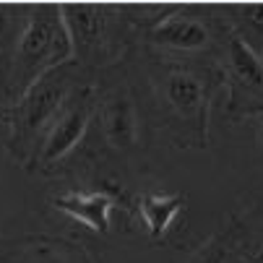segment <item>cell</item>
Segmentation results:
<instances>
[{"label":"cell","mask_w":263,"mask_h":263,"mask_svg":"<svg viewBox=\"0 0 263 263\" xmlns=\"http://www.w3.org/2000/svg\"><path fill=\"white\" fill-rule=\"evenodd\" d=\"M146 81L157 125L182 148H206L211 104L221 91L216 58L154 55Z\"/></svg>","instance_id":"obj_1"},{"label":"cell","mask_w":263,"mask_h":263,"mask_svg":"<svg viewBox=\"0 0 263 263\" xmlns=\"http://www.w3.org/2000/svg\"><path fill=\"white\" fill-rule=\"evenodd\" d=\"M240 227H242V216L235 214L230 216V221L191 258V263H230V255H232V245L240 235Z\"/></svg>","instance_id":"obj_13"},{"label":"cell","mask_w":263,"mask_h":263,"mask_svg":"<svg viewBox=\"0 0 263 263\" xmlns=\"http://www.w3.org/2000/svg\"><path fill=\"white\" fill-rule=\"evenodd\" d=\"M6 112H8V107H6L3 97H0V123H6Z\"/></svg>","instance_id":"obj_15"},{"label":"cell","mask_w":263,"mask_h":263,"mask_svg":"<svg viewBox=\"0 0 263 263\" xmlns=\"http://www.w3.org/2000/svg\"><path fill=\"white\" fill-rule=\"evenodd\" d=\"M182 206H185V198L180 193H146L133 201V211L152 240H162L172 230Z\"/></svg>","instance_id":"obj_10"},{"label":"cell","mask_w":263,"mask_h":263,"mask_svg":"<svg viewBox=\"0 0 263 263\" xmlns=\"http://www.w3.org/2000/svg\"><path fill=\"white\" fill-rule=\"evenodd\" d=\"M99 143L115 154H130L141 146V112L133 86L115 84L104 91L97 86L94 123Z\"/></svg>","instance_id":"obj_8"},{"label":"cell","mask_w":263,"mask_h":263,"mask_svg":"<svg viewBox=\"0 0 263 263\" xmlns=\"http://www.w3.org/2000/svg\"><path fill=\"white\" fill-rule=\"evenodd\" d=\"M52 206L65 216L76 219L79 224H84V227H89L91 232L107 235L112 224V211L133 209V201H128L125 191L115 180H102L89 191H65L55 196Z\"/></svg>","instance_id":"obj_9"},{"label":"cell","mask_w":263,"mask_h":263,"mask_svg":"<svg viewBox=\"0 0 263 263\" xmlns=\"http://www.w3.org/2000/svg\"><path fill=\"white\" fill-rule=\"evenodd\" d=\"M216 63L221 68V89L227 91V115L232 120L263 115V60L230 34Z\"/></svg>","instance_id":"obj_6"},{"label":"cell","mask_w":263,"mask_h":263,"mask_svg":"<svg viewBox=\"0 0 263 263\" xmlns=\"http://www.w3.org/2000/svg\"><path fill=\"white\" fill-rule=\"evenodd\" d=\"M63 24L70 40L73 63L81 70L94 73L115 63L118 55L125 50L130 29L118 6L107 3H60Z\"/></svg>","instance_id":"obj_4"},{"label":"cell","mask_w":263,"mask_h":263,"mask_svg":"<svg viewBox=\"0 0 263 263\" xmlns=\"http://www.w3.org/2000/svg\"><path fill=\"white\" fill-rule=\"evenodd\" d=\"M91 73L81 70L76 63H65L47 76H42L34 86L26 89V94L13 102L6 112L8 123V152L16 162H21L26 170L31 167L36 148L42 146L47 130L58 120L63 107Z\"/></svg>","instance_id":"obj_2"},{"label":"cell","mask_w":263,"mask_h":263,"mask_svg":"<svg viewBox=\"0 0 263 263\" xmlns=\"http://www.w3.org/2000/svg\"><path fill=\"white\" fill-rule=\"evenodd\" d=\"M94 109H97V84L91 79H86L73 91V97L63 107L58 120L47 130V136H45L42 146L36 148V157H34L29 170L50 172L55 164L68 159L86 141L91 123H94Z\"/></svg>","instance_id":"obj_7"},{"label":"cell","mask_w":263,"mask_h":263,"mask_svg":"<svg viewBox=\"0 0 263 263\" xmlns=\"http://www.w3.org/2000/svg\"><path fill=\"white\" fill-rule=\"evenodd\" d=\"M29 6H18V3H0V97H3V86L11 70V60L16 55L18 40L26 29L29 21Z\"/></svg>","instance_id":"obj_12"},{"label":"cell","mask_w":263,"mask_h":263,"mask_svg":"<svg viewBox=\"0 0 263 263\" xmlns=\"http://www.w3.org/2000/svg\"><path fill=\"white\" fill-rule=\"evenodd\" d=\"M230 263H263V227H253L245 216L240 235L232 245Z\"/></svg>","instance_id":"obj_14"},{"label":"cell","mask_w":263,"mask_h":263,"mask_svg":"<svg viewBox=\"0 0 263 263\" xmlns=\"http://www.w3.org/2000/svg\"><path fill=\"white\" fill-rule=\"evenodd\" d=\"M227 26L224 18H209L203 8L198 6H180L157 21L152 29L141 34V40L159 50L162 55H203L211 52V58L219 55V50L227 42Z\"/></svg>","instance_id":"obj_5"},{"label":"cell","mask_w":263,"mask_h":263,"mask_svg":"<svg viewBox=\"0 0 263 263\" xmlns=\"http://www.w3.org/2000/svg\"><path fill=\"white\" fill-rule=\"evenodd\" d=\"M224 26L263 60V3H235L224 8Z\"/></svg>","instance_id":"obj_11"},{"label":"cell","mask_w":263,"mask_h":263,"mask_svg":"<svg viewBox=\"0 0 263 263\" xmlns=\"http://www.w3.org/2000/svg\"><path fill=\"white\" fill-rule=\"evenodd\" d=\"M73 60L70 40L63 24L60 3H31L26 29L18 40L16 55L3 86V102L11 107L18 102L29 86H34L50 70Z\"/></svg>","instance_id":"obj_3"}]
</instances>
